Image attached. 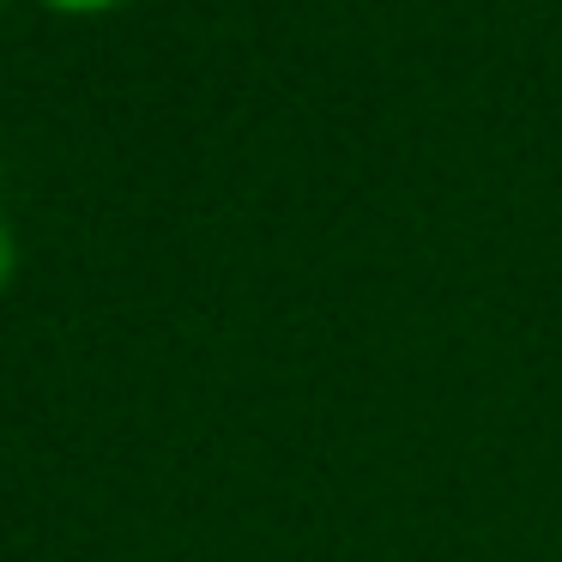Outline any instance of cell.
<instances>
[{
  "instance_id": "cell-1",
  "label": "cell",
  "mask_w": 562,
  "mask_h": 562,
  "mask_svg": "<svg viewBox=\"0 0 562 562\" xmlns=\"http://www.w3.org/2000/svg\"><path fill=\"white\" fill-rule=\"evenodd\" d=\"M7 272H13V243H7V224H0V284H7Z\"/></svg>"
},
{
  "instance_id": "cell-2",
  "label": "cell",
  "mask_w": 562,
  "mask_h": 562,
  "mask_svg": "<svg viewBox=\"0 0 562 562\" xmlns=\"http://www.w3.org/2000/svg\"><path fill=\"white\" fill-rule=\"evenodd\" d=\"M55 7H74V13H86V7H110V0H55Z\"/></svg>"
}]
</instances>
